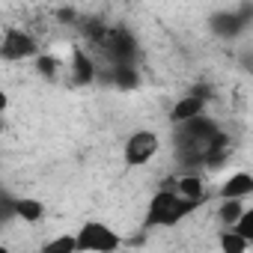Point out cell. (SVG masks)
Listing matches in <instances>:
<instances>
[{"label": "cell", "instance_id": "cell-1", "mask_svg": "<svg viewBox=\"0 0 253 253\" xmlns=\"http://www.w3.org/2000/svg\"><path fill=\"white\" fill-rule=\"evenodd\" d=\"M200 209V203H194V200H185V197H179L176 191H158L152 200H149V206H146V226L149 229H155V226H164V229H170V226H176V223H182L191 211H197Z\"/></svg>", "mask_w": 253, "mask_h": 253}, {"label": "cell", "instance_id": "cell-2", "mask_svg": "<svg viewBox=\"0 0 253 253\" xmlns=\"http://www.w3.org/2000/svg\"><path fill=\"white\" fill-rule=\"evenodd\" d=\"M78 253H116L122 247V235L104 220H84L75 232Z\"/></svg>", "mask_w": 253, "mask_h": 253}, {"label": "cell", "instance_id": "cell-3", "mask_svg": "<svg viewBox=\"0 0 253 253\" xmlns=\"http://www.w3.org/2000/svg\"><path fill=\"white\" fill-rule=\"evenodd\" d=\"M158 152H161V137L155 131H149V128H140L125 140L122 161H125V167H146Z\"/></svg>", "mask_w": 253, "mask_h": 253}, {"label": "cell", "instance_id": "cell-4", "mask_svg": "<svg viewBox=\"0 0 253 253\" xmlns=\"http://www.w3.org/2000/svg\"><path fill=\"white\" fill-rule=\"evenodd\" d=\"M0 57L9 60V63L33 60V57H39V42L21 27H9L3 33V39H0Z\"/></svg>", "mask_w": 253, "mask_h": 253}, {"label": "cell", "instance_id": "cell-5", "mask_svg": "<svg viewBox=\"0 0 253 253\" xmlns=\"http://www.w3.org/2000/svg\"><path fill=\"white\" fill-rule=\"evenodd\" d=\"M206 104H209L206 89H194V92L182 95V98L170 107V122H173V125L191 122V119H197V116H203V113H206Z\"/></svg>", "mask_w": 253, "mask_h": 253}, {"label": "cell", "instance_id": "cell-6", "mask_svg": "<svg viewBox=\"0 0 253 253\" xmlns=\"http://www.w3.org/2000/svg\"><path fill=\"white\" fill-rule=\"evenodd\" d=\"M12 214H15V220H21V223H27V226H36V223L45 220L48 209H45V203H42L39 197L21 194V197H12Z\"/></svg>", "mask_w": 253, "mask_h": 253}, {"label": "cell", "instance_id": "cell-7", "mask_svg": "<svg viewBox=\"0 0 253 253\" xmlns=\"http://www.w3.org/2000/svg\"><path fill=\"white\" fill-rule=\"evenodd\" d=\"M250 194H253V176L247 170H235L220 185V200H238V203H244Z\"/></svg>", "mask_w": 253, "mask_h": 253}, {"label": "cell", "instance_id": "cell-8", "mask_svg": "<svg viewBox=\"0 0 253 253\" xmlns=\"http://www.w3.org/2000/svg\"><path fill=\"white\" fill-rule=\"evenodd\" d=\"M72 75H75V84H92L95 81V63L84 48L72 51Z\"/></svg>", "mask_w": 253, "mask_h": 253}, {"label": "cell", "instance_id": "cell-9", "mask_svg": "<svg viewBox=\"0 0 253 253\" xmlns=\"http://www.w3.org/2000/svg\"><path fill=\"white\" fill-rule=\"evenodd\" d=\"M170 191H176L179 197H185V200H194V203H203V200H206V188H203V179H200L197 173L179 176V179L173 182V188H170Z\"/></svg>", "mask_w": 253, "mask_h": 253}, {"label": "cell", "instance_id": "cell-10", "mask_svg": "<svg viewBox=\"0 0 253 253\" xmlns=\"http://www.w3.org/2000/svg\"><path fill=\"white\" fill-rule=\"evenodd\" d=\"M39 253H78L75 232H60V235L48 238L45 244H39Z\"/></svg>", "mask_w": 253, "mask_h": 253}, {"label": "cell", "instance_id": "cell-11", "mask_svg": "<svg viewBox=\"0 0 253 253\" xmlns=\"http://www.w3.org/2000/svg\"><path fill=\"white\" fill-rule=\"evenodd\" d=\"M247 209V203H238V200H220V206H217V220L223 223V229H229L238 217H241V211Z\"/></svg>", "mask_w": 253, "mask_h": 253}, {"label": "cell", "instance_id": "cell-12", "mask_svg": "<svg viewBox=\"0 0 253 253\" xmlns=\"http://www.w3.org/2000/svg\"><path fill=\"white\" fill-rule=\"evenodd\" d=\"M217 244H220V253H247L250 250V241H244L241 235H235L232 229H223L217 235Z\"/></svg>", "mask_w": 253, "mask_h": 253}, {"label": "cell", "instance_id": "cell-13", "mask_svg": "<svg viewBox=\"0 0 253 253\" xmlns=\"http://www.w3.org/2000/svg\"><path fill=\"white\" fill-rule=\"evenodd\" d=\"M113 84H116L119 89H134V86H137V69H134V63L113 66Z\"/></svg>", "mask_w": 253, "mask_h": 253}, {"label": "cell", "instance_id": "cell-14", "mask_svg": "<svg viewBox=\"0 0 253 253\" xmlns=\"http://www.w3.org/2000/svg\"><path fill=\"white\" fill-rule=\"evenodd\" d=\"M217 24H211L214 27V33H220V36H235L238 30H244V21L241 18H235V15H220V18H214Z\"/></svg>", "mask_w": 253, "mask_h": 253}, {"label": "cell", "instance_id": "cell-15", "mask_svg": "<svg viewBox=\"0 0 253 253\" xmlns=\"http://www.w3.org/2000/svg\"><path fill=\"white\" fill-rule=\"evenodd\" d=\"M229 229H232L235 235H241L244 241H253V209L247 206V209L241 211V217H238V220H235Z\"/></svg>", "mask_w": 253, "mask_h": 253}, {"label": "cell", "instance_id": "cell-16", "mask_svg": "<svg viewBox=\"0 0 253 253\" xmlns=\"http://www.w3.org/2000/svg\"><path fill=\"white\" fill-rule=\"evenodd\" d=\"M6 107H9V92H6L3 86H0V116L6 113Z\"/></svg>", "mask_w": 253, "mask_h": 253}, {"label": "cell", "instance_id": "cell-17", "mask_svg": "<svg viewBox=\"0 0 253 253\" xmlns=\"http://www.w3.org/2000/svg\"><path fill=\"white\" fill-rule=\"evenodd\" d=\"M0 253H12V250H9V247H3V244H0Z\"/></svg>", "mask_w": 253, "mask_h": 253}, {"label": "cell", "instance_id": "cell-18", "mask_svg": "<svg viewBox=\"0 0 253 253\" xmlns=\"http://www.w3.org/2000/svg\"><path fill=\"white\" fill-rule=\"evenodd\" d=\"M0 131H3V116H0Z\"/></svg>", "mask_w": 253, "mask_h": 253}]
</instances>
